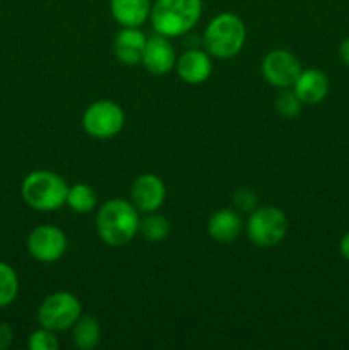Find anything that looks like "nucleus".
I'll use <instances>...</instances> for the list:
<instances>
[{"instance_id":"obj_19","label":"nucleus","mask_w":349,"mask_h":350,"mask_svg":"<svg viewBox=\"0 0 349 350\" xmlns=\"http://www.w3.org/2000/svg\"><path fill=\"white\" fill-rule=\"evenodd\" d=\"M171 226L164 215L151 212L146 217L140 219L139 234L149 243H161L170 236Z\"/></svg>"},{"instance_id":"obj_8","label":"nucleus","mask_w":349,"mask_h":350,"mask_svg":"<svg viewBox=\"0 0 349 350\" xmlns=\"http://www.w3.org/2000/svg\"><path fill=\"white\" fill-rule=\"evenodd\" d=\"M67 236L53 224H41L27 236V252L36 262L53 263L67 252Z\"/></svg>"},{"instance_id":"obj_17","label":"nucleus","mask_w":349,"mask_h":350,"mask_svg":"<svg viewBox=\"0 0 349 350\" xmlns=\"http://www.w3.org/2000/svg\"><path fill=\"white\" fill-rule=\"evenodd\" d=\"M72 340L81 350H92L98 347L101 340V327L94 317H81L72 327Z\"/></svg>"},{"instance_id":"obj_22","label":"nucleus","mask_w":349,"mask_h":350,"mask_svg":"<svg viewBox=\"0 0 349 350\" xmlns=\"http://www.w3.org/2000/svg\"><path fill=\"white\" fill-rule=\"evenodd\" d=\"M301 105H303V103L300 101V98H298L294 91H283L276 101L277 111H279L284 118H294V116L301 111Z\"/></svg>"},{"instance_id":"obj_24","label":"nucleus","mask_w":349,"mask_h":350,"mask_svg":"<svg viewBox=\"0 0 349 350\" xmlns=\"http://www.w3.org/2000/svg\"><path fill=\"white\" fill-rule=\"evenodd\" d=\"M339 57H341L342 64L349 67V38H346V40L339 44Z\"/></svg>"},{"instance_id":"obj_3","label":"nucleus","mask_w":349,"mask_h":350,"mask_svg":"<svg viewBox=\"0 0 349 350\" xmlns=\"http://www.w3.org/2000/svg\"><path fill=\"white\" fill-rule=\"evenodd\" d=\"M68 185L60 174L48 170L31 171L21 185V195L26 205L40 212L58 211L67 200Z\"/></svg>"},{"instance_id":"obj_18","label":"nucleus","mask_w":349,"mask_h":350,"mask_svg":"<svg viewBox=\"0 0 349 350\" xmlns=\"http://www.w3.org/2000/svg\"><path fill=\"white\" fill-rule=\"evenodd\" d=\"M65 204L77 214H88L98 204V195L88 183H75L68 187Z\"/></svg>"},{"instance_id":"obj_11","label":"nucleus","mask_w":349,"mask_h":350,"mask_svg":"<svg viewBox=\"0 0 349 350\" xmlns=\"http://www.w3.org/2000/svg\"><path fill=\"white\" fill-rule=\"evenodd\" d=\"M142 65L153 75H166L177 65V53L170 38L156 33L147 38L142 53Z\"/></svg>"},{"instance_id":"obj_2","label":"nucleus","mask_w":349,"mask_h":350,"mask_svg":"<svg viewBox=\"0 0 349 350\" xmlns=\"http://www.w3.org/2000/svg\"><path fill=\"white\" fill-rule=\"evenodd\" d=\"M202 16V0H156L151 9V23L156 33L168 38L190 33Z\"/></svg>"},{"instance_id":"obj_21","label":"nucleus","mask_w":349,"mask_h":350,"mask_svg":"<svg viewBox=\"0 0 349 350\" xmlns=\"http://www.w3.org/2000/svg\"><path fill=\"white\" fill-rule=\"evenodd\" d=\"M27 347L31 350H58L60 344H58V338L55 335V332L41 327L29 335Z\"/></svg>"},{"instance_id":"obj_15","label":"nucleus","mask_w":349,"mask_h":350,"mask_svg":"<svg viewBox=\"0 0 349 350\" xmlns=\"http://www.w3.org/2000/svg\"><path fill=\"white\" fill-rule=\"evenodd\" d=\"M242 231L243 221L238 212L229 211V208H221V211H216L209 217L207 232L214 241L222 243V245H229V243L238 239Z\"/></svg>"},{"instance_id":"obj_23","label":"nucleus","mask_w":349,"mask_h":350,"mask_svg":"<svg viewBox=\"0 0 349 350\" xmlns=\"http://www.w3.org/2000/svg\"><path fill=\"white\" fill-rule=\"evenodd\" d=\"M14 340V332L10 328V325L0 321V350H5L10 347Z\"/></svg>"},{"instance_id":"obj_25","label":"nucleus","mask_w":349,"mask_h":350,"mask_svg":"<svg viewBox=\"0 0 349 350\" xmlns=\"http://www.w3.org/2000/svg\"><path fill=\"white\" fill-rule=\"evenodd\" d=\"M339 252H341L342 258L349 262V232H346V234L342 236L341 243H339Z\"/></svg>"},{"instance_id":"obj_1","label":"nucleus","mask_w":349,"mask_h":350,"mask_svg":"<svg viewBox=\"0 0 349 350\" xmlns=\"http://www.w3.org/2000/svg\"><path fill=\"white\" fill-rule=\"evenodd\" d=\"M139 211L130 200L112 198L99 207L96 214V229L105 245L118 248L125 246L139 234Z\"/></svg>"},{"instance_id":"obj_4","label":"nucleus","mask_w":349,"mask_h":350,"mask_svg":"<svg viewBox=\"0 0 349 350\" xmlns=\"http://www.w3.org/2000/svg\"><path fill=\"white\" fill-rule=\"evenodd\" d=\"M245 43L246 26L236 14H218L204 31V48L211 57L233 58L243 50Z\"/></svg>"},{"instance_id":"obj_5","label":"nucleus","mask_w":349,"mask_h":350,"mask_svg":"<svg viewBox=\"0 0 349 350\" xmlns=\"http://www.w3.org/2000/svg\"><path fill=\"white\" fill-rule=\"evenodd\" d=\"M82 317V304L77 297L67 291L53 293L44 297L38 308V323L40 327L51 332H65L74 327L75 321Z\"/></svg>"},{"instance_id":"obj_16","label":"nucleus","mask_w":349,"mask_h":350,"mask_svg":"<svg viewBox=\"0 0 349 350\" xmlns=\"http://www.w3.org/2000/svg\"><path fill=\"white\" fill-rule=\"evenodd\" d=\"M151 0H109V10L122 27H140L151 17Z\"/></svg>"},{"instance_id":"obj_7","label":"nucleus","mask_w":349,"mask_h":350,"mask_svg":"<svg viewBox=\"0 0 349 350\" xmlns=\"http://www.w3.org/2000/svg\"><path fill=\"white\" fill-rule=\"evenodd\" d=\"M125 125V113L118 103L112 99H99L91 103L82 115L86 133L94 139H113Z\"/></svg>"},{"instance_id":"obj_20","label":"nucleus","mask_w":349,"mask_h":350,"mask_svg":"<svg viewBox=\"0 0 349 350\" xmlns=\"http://www.w3.org/2000/svg\"><path fill=\"white\" fill-rule=\"evenodd\" d=\"M19 294V277L16 270L5 262H0V308H5L16 301Z\"/></svg>"},{"instance_id":"obj_14","label":"nucleus","mask_w":349,"mask_h":350,"mask_svg":"<svg viewBox=\"0 0 349 350\" xmlns=\"http://www.w3.org/2000/svg\"><path fill=\"white\" fill-rule=\"evenodd\" d=\"M328 89H331V84H328L327 75L318 68L301 70L293 84V91L296 92L303 105H318L327 98Z\"/></svg>"},{"instance_id":"obj_6","label":"nucleus","mask_w":349,"mask_h":350,"mask_svg":"<svg viewBox=\"0 0 349 350\" xmlns=\"http://www.w3.org/2000/svg\"><path fill=\"white\" fill-rule=\"evenodd\" d=\"M287 217L277 207H260L250 212L246 221V236L260 248L276 246L286 238Z\"/></svg>"},{"instance_id":"obj_13","label":"nucleus","mask_w":349,"mask_h":350,"mask_svg":"<svg viewBox=\"0 0 349 350\" xmlns=\"http://www.w3.org/2000/svg\"><path fill=\"white\" fill-rule=\"evenodd\" d=\"M146 41L147 36L139 27H122L115 34V41H113V51H115L116 60L129 67L142 64Z\"/></svg>"},{"instance_id":"obj_12","label":"nucleus","mask_w":349,"mask_h":350,"mask_svg":"<svg viewBox=\"0 0 349 350\" xmlns=\"http://www.w3.org/2000/svg\"><path fill=\"white\" fill-rule=\"evenodd\" d=\"M177 74L183 82L192 85L202 84L207 81L212 74V60L207 51L192 50L183 51L177 58Z\"/></svg>"},{"instance_id":"obj_9","label":"nucleus","mask_w":349,"mask_h":350,"mask_svg":"<svg viewBox=\"0 0 349 350\" xmlns=\"http://www.w3.org/2000/svg\"><path fill=\"white\" fill-rule=\"evenodd\" d=\"M301 72V64L291 51L272 50L263 57L262 75L270 85L281 89L293 88Z\"/></svg>"},{"instance_id":"obj_10","label":"nucleus","mask_w":349,"mask_h":350,"mask_svg":"<svg viewBox=\"0 0 349 350\" xmlns=\"http://www.w3.org/2000/svg\"><path fill=\"white\" fill-rule=\"evenodd\" d=\"M166 200V187L157 174L144 173L135 178L130 188V202L144 214L157 212Z\"/></svg>"}]
</instances>
